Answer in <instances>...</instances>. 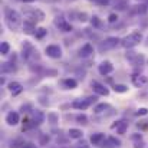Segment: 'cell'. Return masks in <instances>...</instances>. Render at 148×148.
Returning a JSON list of instances; mask_svg holds the SVG:
<instances>
[{
    "label": "cell",
    "mask_w": 148,
    "mask_h": 148,
    "mask_svg": "<svg viewBox=\"0 0 148 148\" xmlns=\"http://www.w3.org/2000/svg\"><path fill=\"white\" fill-rule=\"evenodd\" d=\"M4 22H6V26L10 29V30H17L22 25V16L19 12H16L14 9L12 7H4Z\"/></svg>",
    "instance_id": "6da1fadb"
},
{
    "label": "cell",
    "mask_w": 148,
    "mask_h": 148,
    "mask_svg": "<svg viewBox=\"0 0 148 148\" xmlns=\"http://www.w3.org/2000/svg\"><path fill=\"white\" fill-rule=\"evenodd\" d=\"M141 40H143V33L141 32H132V33L127 35L124 39H121V46L131 49V48H135L137 45H140Z\"/></svg>",
    "instance_id": "7a4b0ae2"
},
{
    "label": "cell",
    "mask_w": 148,
    "mask_h": 148,
    "mask_svg": "<svg viewBox=\"0 0 148 148\" xmlns=\"http://www.w3.org/2000/svg\"><path fill=\"white\" fill-rule=\"evenodd\" d=\"M118 45H121V39H118V38H114V36H111V38H106L103 42H101L98 46V50L101 53H103V52H106V50H111V49H115Z\"/></svg>",
    "instance_id": "3957f363"
},
{
    "label": "cell",
    "mask_w": 148,
    "mask_h": 148,
    "mask_svg": "<svg viewBox=\"0 0 148 148\" xmlns=\"http://www.w3.org/2000/svg\"><path fill=\"white\" fill-rule=\"evenodd\" d=\"M23 58L26 59V60H32V59H39V52L33 48V45L30 43V42H27V40H25V43H23Z\"/></svg>",
    "instance_id": "277c9868"
},
{
    "label": "cell",
    "mask_w": 148,
    "mask_h": 148,
    "mask_svg": "<svg viewBox=\"0 0 148 148\" xmlns=\"http://www.w3.org/2000/svg\"><path fill=\"white\" fill-rule=\"evenodd\" d=\"M97 101V97H88L85 99H76L72 102V108L79 109V111H85L86 108H89L94 102Z\"/></svg>",
    "instance_id": "5b68a950"
},
{
    "label": "cell",
    "mask_w": 148,
    "mask_h": 148,
    "mask_svg": "<svg viewBox=\"0 0 148 148\" xmlns=\"http://www.w3.org/2000/svg\"><path fill=\"white\" fill-rule=\"evenodd\" d=\"M125 58L131 62L132 66H141L145 62V58L141 53H137V52H132V50H128L127 55H125Z\"/></svg>",
    "instance_id": "8992f818"
},
{
    "label": "cell",
    "mask_w": 148,
    "mask_h": 148,
    "mask_svg": "<svg viewBox=\"0 0 148 148\" xmlns=\"http://www.w3.org/2000/svg\"><path fill=\"white\" fill-rule=\"evenodd\" d=\"M131 79H132V84H134L137 88H143L144 85L148 84V76L144 75V73H140V72H135V73L131 76Z\"/></svg>",
    "instance_id": "52a82bcc"
},
{
    "label": "cell",
    "mask_w": 148,
    "mask_h": 148,
    "mask_svg": "<svg viewBox=\"0 0 148 148\" xmlns=\"http://www.w3.org/2000/svg\"><path fill=\"white\" fill-rule=\"evenodd\" d=\"M91 86H92V89H94V92H95L97 95H101V97H108V95H109V89H108L103 84L98 82V81H92Z\"/></svg>",
    "instance_id": "ba28073f"
},
{
    "label": "cell",
    "mask_w": 148,
    "mask_h": 148,
    "mask_svg": "<svg viewBox=\"0 0 148 148\" xmlns=\"http://www.w3.org/2000/svg\"><path fill=\"white\" fill-rule=\"evenodd\" d=\"M46 55L52 58V59H59L60 56H62V49H60V46L59 45H49V46H46Z\"/></svg>",
    "instance_id": "9c48e42d"
},
{
    "label": "cell",
    "mask_w": 148,
    "mask_h": 148,
    "mask_svg": "<svg viewBox=\"0 0 148 148\" xmlns=\"http://www.w3.org/2000/svg\"><path fill=\"white\" fill-rule=\"evenodd\" d=\"M23 32L26 33V35H35V32H36V23H35V20L33 19H25V22H23Z\"/></svg>",
    "instance_id": "30bf717a"
},
{
    "label": "cell",
    "mask_w": 148,
    "mask_h": 148,
    "mask_svg": "<svg viewBox=\"0 0 148 148\" xmlns=\"http://www.w3.org/2000/svg\"><path fill=\"white\" fill-rule=\"evenodd\" d=\"M121 147V141L115 137H108L105 138V141L102 143L101 148H119Z\"/></svg>",
    "instance_id": "8fae6325"
},
{
    "label": "cell",
    "mask_w": 148,
    "mask_h": 148,
    "mask_svg": "<svg viewBox=\"0 0 148 148\" xmlns=\"http://www.w3.org/2000/svg\"><path fill=\"white\" fill-rule=\"evenodd\" d=\"M55 25L59 27V30H62V32H71L72 30V25L71 23H68L63 17H56L55 19Z\"/></svg>",
    "instance_id": "7c38bea8"
},
{
    "label": "cell",
    "mask_w": 148,
    "mask_h": 148,
    "mask_svg": "<svg viewBox=\"0 0 148 148\" xmlns=\"http://www.w3.org/2000/svg\"><path fill=\"white\" fill-rule=\"evenodd\" d=\"M30 118H32V121L36 125H39V124H42L45 121V114L40 109H32L30 111Z\"/></svg>",
    "instance_id": "4fadbf2b"
},
{
    "label": "cell",
    "mask_w": 148,
    "mask_h": 148,
    "mask_svg": "<svg viewBox=\"0 0 148 148\" xmlns=\"http://www.w3.org/2000/svg\"><path fill=\"white\" fill-rule=\"evenodd\" d=\"M6 122H7V125H10V127L17 125V124L20 122V116H19V114H17L16 111H10V112L6 115Z\"/></svg>",
    "instance_id": "5bb4252c"
},
{
    "label": "cell",
    "mask_w": 148,
    "mask_h": 148,
    "mask_svg": "<svg viewBox=\"0 0 148 148\" xmlns=\"http://www.w3.org/2000/svg\"><path fill=\"white\" fill-rule=\"evenodd\" d=\"M98 71L101 75H109V73L114 71V65H112L109 60H103L98 66Z\"/></svg>",
    "instance_id": "9a60e30c"
},
{
    "label": "cell",
    "mask_w": 148,
    "mask_h": 148,
    "mask_svg": "<svg viewBox=\"0 0 148 148\" xmlns=\"http://www.w3.org/2000/svg\"><path fill=\"white\" fill-rule=\"evenodd\" d=\"M111 128H112V130L116 128V132H118V134H125V131L128 130V121H125V119H122V121H116L115 124L111 125Z\"/></svg>",
    "instance_id": "2e32d148"
},
{
    "label": "cell",
    "mask_w": 148,
    "mask_h": 148,
    "mask_svg": "<svg viewBox=\"0 0 148 148\" xmlns=\"http://www.w3.org/2000/svg\"><path fill=\"white\" fill-rule=\"evenodd\" d=\"M7 88H9V91L12 92L13 97L19 95V94L23 91V86H22V84H19V82H10V84L7 85Z\"/></svg>",
    "instance_id": "e0dca14e"
},
{
    "label": "cell",
    "mask_w": 148,
    "mask_h": 148,
    "mask_svg": "<svg viewBox=\"0 0 148 148\" xmlns=\"http://www.w3.org/2000/svg\"><path fill=\"white\" fill-rule=\"evenodd\" d=\"M92 53H94V48H92L91 43H85V45L79 49V56H81V58H88V56H91Z\"/></svg>",
    "instance_id": "ac0fdd59"
},
{
    "label": "cell",
    "mask_w": 148,
    "mask_h": 148,
    "mask_svg": "<svg viewBox=\"0 0 148 148\" xmlns=\"http://www.w3.org/2000/svg\"><path fill=\"white\" fill-rule=\"evenodd\" d=\"M103 141H105V134H102V132H97V134L91 135V143L94 145H99L101 147Z\"/></svg>",
    "instance_id": "d6986e66"
},
{
    "label": "cell",
    "mask_w": 148,
    "mask_h": 148,
    "mask_svg": "<svg viewBox=\"0 0 148 148\" xmlns=\"http://www.w3.org/2000/svg\"><path fill=\"white\" fill-rule=\"evenodd\" d=\"M68 135H69V138H72V140H81V138L84 137V132H82V130H79V128H71L69 132H68Z\"/></svg>",
    "instance_id": "ffe728a7"
},
{
    "label": "cell",
    "mask_w": 148,
    "mask_h": 148,
    "mask_svg": "<svg viewBox=\"0 0 148 148\" xmlns=\"http://www.w3.org/2000/svg\"><path fill=\"white\" fill-rule=\"evenodd\" d=\"M14 71H16L14 63H12V62H4V63H1V72H3V73H13Z\"/></svg>",
    "instance_id": "44dd1931"
},
{
    "label": "cell",
    "mask_w": 148,
    "mask_h": 148,
    "mask_svg": "<svg viewBox=\"0 0 148 148\" xmlns=\"http://www.w3.org/2000/svg\"><path fill=\"white\" fill-rule=\"evenodd\" d=\"M62 85L65 86V89H75L78 86V82L73 78H68V79L62 81Z\"/></svg>",
    "instance_id": "7402d4cb"
},
{
    "label": "cell",
    "mask_w": 148,
    "mask_h": 148,
    "mask_svg": "<svg viewBox=\"0 0 148 148\" xmlns=\"http://www.w3.org/2000/svg\"><path fill=\"white\" fill-rule=\"evenodd\" d=\"M29 14H30V19H33V20H39L40 22V20L45 19V13L40 12V10H32Z\"/></svg>",
    "instance_id": "603a6c76"
},
{
    "label": "cell",
    "mask_w": 148,
    "mask_h": 148,
    "mask_svg": "<svg viewBox=\"0 0 148 148\" xmlns=\"http://www.w3.org/2000/svg\"><path fill=\"white\" fill-rule=\"evenodd\" d=\"M114 91L118 94H125V92H128V86L122 85V84H116V85H114Z\"/></svg>",
    "instance_id": "cb8c5ba5"
},
{
    "label": "cell",
    "mask_w": 148,
    "mask_h": 148,
    "mask_svg": "<svg viewBox=\"0 0 148 148\" xmlns=\"http://www.w3.org/2000/svg\"><path fill=\"white\" fill-rule=\"evenodd\" d=\"M46 33H48V30L45 27H38L35 32V36H36V39H43L46 36Z\"/></svg>",
    "instance_id": "d4e9b609"
},
{
    "label": "cell",
    "mask_w": 148,
    "mask_h": 148,
    "mask_svg": "<svg viewBox=\"0 0 148 148\" xmlns=\"http://www.w3.org/2000/svg\"><path fill=\"white\" fill-rule=\"evenodd\" d=\"M75 119H76L78 124H81V125H86V124H88V116H86L85 114H79V115H76Z\"/></svg>",
    "instance_id": "484cf974"
},
{
    "label": "cell",
    "mask_w": 148,
    "mask_h": 148,
    "mask_svg": "<svg viewBox=\"0 0 148 148\" xmlns=\"http://www.w3.org/2000/svg\"><path fill=\"white\" fill-rule=\"evenodd\" d=\"M111 106L108 105V103H99V105H97L95 108H94V112L95 114H101V112H103L105 109H109Z\"/></svg>",
    "instance_id": "4316f807"
},
{
    "label": "cell",
    "mask_w": 148,
    "mask_h": 148,
    "mask_svg": "<svg viewBox=\"0 0 148 148\" xmlns=\"http://www.w3.org/2000/svg\"><path fill=\"white\" fill-rule=\"evenodd\" d=\"M91 25H92L94 27H97V29L102 27V22L99 20L98 16H94V17H91Z\"/></svg>",
    "instance_id": "83f0119b"
},
{
    "label": "cell",
    "mask_w": 148,
    "mask_h": 148,
    "mask_svg": "<svg viewBox=\"0 0 148 148\" xmlns=\"http://www.w3.org/2000/svg\"><path fill=\"white\" fill-rule=\"evenodd\" d=\"M9 50H10V45H9L7 42H1V46H0V52H1V55H7V53H9Z\"/></svg>",
    "instance_id": "f1b7e54d"
},
{
    "label": "cell",
    "mask_w": 148,
    "mask_h": 148,
    "mask_svg": "<svg viewBox=\"0 0 148 148\" xmlns=\"http://www.w3.org/2000/svg\"><path fill=\"white\" fill-rule=\"evenodd\" d=\"M48 118H49V121H50V124H52V125H55V124L58 122V116H56L55 114H49V115H48Z\"/></svg>",
    "instance_id": "f546056e"
},
{
    "label": "cell",
    "mask_w": 148,
    "mask_h": 148,
    "mask_svg": "<svg viewBox=\"0 0 148 148\" xmlns=\"http://www.w3.org/2000/svg\"><path fill=\"white\" fill-rule=\"evenodd\" d=\"M135 114H137L138 116H143V115H147V114H148V109H147V108H140V109H138V111H137Z\"/></svg>",
    "instance_id": "4dcf8cb0"
},
{
    "label": "cell",
    "mask_w": 148,
    "mask_h": 148,
    "mask_svg": "<svg viewBox=\"0 0 148 148\" xmlns=\"http://www.w3.org/2000/svg\"><path fill=\"white\" fill-rule=\"evenodd\" d=\"M134 148H145V143H144L143 140L135 141V143H134Z\"/></svg>",
    "instance_id": "1f68e13d"
},
{
    "label": "cell",
    "mask_w": 148,
    "mask_h": 148,
    "mask_svg": "<svg viewBox=\"0 0 148 148\" xmlns=\"http://www.w3.org/2000/svg\"><path fill=\"white\" fill-rule=\"evenodd\" d=\"M116 20H118V16H116L115 13H112V14L108 16V22H109V23H115Z\"/></svg>",
    "instance_id": "d6a6232c"
},
{
    "label": "cell",
    "mask_w": 148,
    "mask_h": 148,
    "mask_svg": "<svg viewBox=\"0 0 148 148\" xmlns=\"http://www.w3.org/2000/svg\"><path fill=\"white\" fill-rule=\"evenodd\" d=\"M27 109H32V105H30V103H26V105H22V106H20V111H22L23 114H25V112H29Z\"/></svg>",
    "instance_id": "836d02e7"
},
{
    "label": "cell",
    "mask_w": 148,
    "mask_h": 148,
    "mask_svg": "<svg viewBox=\"0 0 148 148\" xmlns=\"http://www.w3.org/2000/svg\"><path fill=\"white\" fill-rule=\"evenodd\" d=\"M78 17H79V20H81V22H86V20H88V19H86V17H88V14H86V13H79V14H78Z\"/></svg>",
    "instance_id": "e575fe53"
},
{
    "label": "cell",
    "mask_w": 148,
    "mask_h": 148,
    "mask_svg": "<svg viewBox=\"0 0 148 148\" xmlns=\"http://www.w3.org/2000/svg\"><path fill=\"white\" fill-rule=\"evenodd\" d=\"M48 143H49V137H48V135H43L42 140H40V144L45 145V144H48Z\"/></svg>",
    "instance_id": "d590c367"
},
{
    "label": "cell",
    "mask_w": 148,
    "mask_h": 148,
    "mask_svg": "<svg viewBox=\"0 0 148 148\" xmlns=\"http://www.w3.org/2000/svg\"><path fill=\"white\" fill-rule=\"evenodd\" d=\"M78 145H79L78 148H89V145H88V143H86V141H84V140H82V143H79Z\"/></svg>",
    "instance_id": "8d00e7d4"
},
{
    "label": "cell",
    "mask_w": 148,
    "mask_h": 148,
    "mask_svg": "<svg viewBox=\"0 0 148 148\" xmlns=\"http://www.w3.org/2000/svg\"><path fill=\"white\" fill-rule=\"evenodd\" d=\"M132 140L134 141H140V140H143V135L141 134H135V135H132Z\"/></svg>",
    "instance_id": "74e56055"
},
{
    "label": "cell",
    "mask_w": 148,
    "mask_h": 148,
    "mask_svg": "<svg viewBox=\"0 0 148 148\" xmlns=\"http://www.w3.org/2000/svg\"><path fill=\"white\" fill-rule=\"evenodd\" d=\"M22 148H38L35 144H32V143H27V144H23V147Z\"/></svg>",
    "instance_id": "f35d334b"
},
{
    "label": "cell",
    "mask_w": 148,
    "mask_h": 148,
    "mask_svg": "<svg viewBox=\"0 0 148 148\" xmlns=\"http://www.w3.org/2000/svg\"><path fill=\"white\" fill-rule=\"evenodd\" d=\"M19 1H23V3H32V1H36V0H19Z\"/></svg>",
    "instance_id": "ab89813d"
},
{
    "label": "cell",
    "mask_w": 148,
    "mask_h": 148,
    "mask_svg": "<svg viewBox=\"0 0 148 148\" xmlns=\"http://www.w3.org/2000/svg\"><path fill=\"white\" fill-rule=\"evenodd\" d=\"M147 45H148V39H147Z\"/></svg>",
    "instance_id": "60d3db41"
}]
</instances>
